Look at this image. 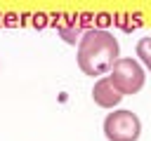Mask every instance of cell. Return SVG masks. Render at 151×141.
<instances>
[{
	"mask_svg": "<svg viewBox=\"0 0 151 141\" xmlns=\"http://www.w3.org/2000/svg\"><path fill=\"white\" fill-rule=\"evenodd\" d=\"M118 56H120L118 38L106 28H90L78 40L76 61H78V68L90 78L106 75Z\"/></svg>",
	"mask_w": 151,
	"mask_h": 141,
	"instance_id": "cell-1",
	"label": "cell"
},
{
	"mask_svg": "<svg viewBox=\"0 0 151 141\" xmlns=\"http://www.w3.org/2000/svg\"><path fill=\"white\" fill-rule=\"evenodd\" d=\"M106 75L111 78L113 87H116L123 96L137 94V92L144 87V82H146V70H144V66H142L137 59H132V56H118Z\"/></svg>",
	"mask_w": 151,
	"mask_h": 141,
	"instance_id": "cell-2",
	"label": "cell"
},
{
	"mask_svg": "<svg viewBox=\"0 0 151 141\" xmlns=\"http://www.w3.org/2000/svg\"><path fill=\"white\" fill-rule=\"evenodd\" d=\"M101 129L106 141H137L142 136V120L137 113L127 108H118L104 118Z\"/></svg>",
	"mask_w": 151,
	"mask_h": 141,
	"instance_id": "cell-3",
	"label": "cell"
},
{
	"mask_svg": "<svg viewBox=\"0 0 151 141\" xmlns=\"http://www.w3.org/2000/svg\"><path fill=\"white\" fill-rule=\"evenodd\" d=\"M92 101H94L99 108L113 110V108L123 101V94L113 87V82H111L109 75H101V78H97V82H94V87H92Z\"/></svg>",
	"mask_w": 151,
	"mask_h": 141,
	"instance_id": "cell-4",
	"label": "cell"
},
{
	"mask_svg": "<svg viewBox=\"0 0 151 141\" xmlns=\"http://www.w3.org/2000/svg\"><path fill=\"white\" fill-rule=\"evenodd\" d=\"M134 54H137V61L144 66V70H151V35L137 40Z\"/></svg>",
	"mask_w": 151,
	"mask_h": 141,
	"instance_id": "cell-5",
	"label": "cell"
}]
</instances>
